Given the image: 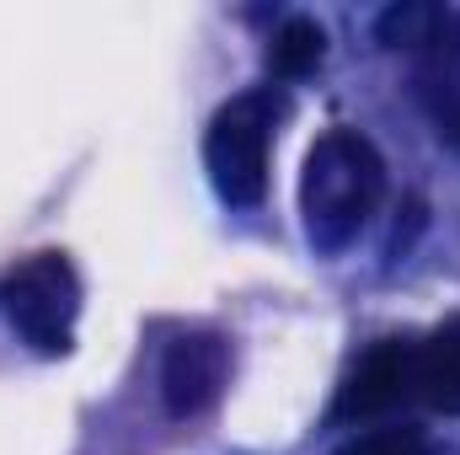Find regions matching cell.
I'll use <instances>...</instances> for the list:
<instances>
[{
	"mask_svg": "<svg viewBox=\"0 0 460 455\" xmlns=\"http://www.w3.org/2000/svg\"><path fill=\"white\" fill-rule=\"evenodd\" d=\"M380 188H385V166L364 134H353V129L322 134L305 156V183H300L311 241L322 252H343L375 215Z\"/></svg>",
	"mask_w": 460,
	"mask_h": 455,
	"instance_id": "6da1fadb",
	"label": "cell"
},
{
	"mask_svg": "<svg viewBox=\"0 0 460 455\" xmlns=\"http://www.w3.org/2000/svg\"><path fill=\"white\" fill-rule=\"evenodd\" d=\"M0 311L38 353H65L75 333V311H81V284L65 252H38L16 263L0 279Z\"/></svg>",
	"mask_w": 460,
	"mask_h": 455,
	"instance_id": "7a4b0ae2",
	"label": "cell"
},
{
	"mask_svg": "<svg viewBox=\"0 0 460 455\" xmlns=\"http://www.w3.org/2000/svg\"><path fill=\"white\" fill-rule=\"evenodd\" d=\"M407 391H418V348L402 338H385L348 375L343 397H338V418H375V413L396 407Z\"/></svg>",
	"mask_w": 460,
	"mask_h": 455,
	"instance_id": "5b68a950",
	"label": "cell"
},
{
	"mask_svg": "<svg viewBox=\"0 0 460 455\" xmlns=\"http://www.w3.org/2000/svg\"><path fill=\"white\" fill-rule=\"evenodd\" d=\"M322 54H327V38H322V27L311 16H289L273 32V49H268V59H273L279 76H311L322 65Z\"/></svg>",
	"mask_w": 460,
	"mask_h": 455,
	"instance_id": "ba28073f",
	"label": "cell"
},
{
	"mask_svg": "<svg viewBox=\"0 0 460 455\" xmlns=\"http://www.w3.org/2000/svg\"><path fill=\"white\" fill-rule=\"evenodd\" d=\"M439 11L445 5H423V0H402V5H391L380 22H375V32H380V43L385 49H418L429 32H434V22H439Z\"/></svg>",
	"mask_w": 460,
	"mask_h": 455,
	"instance_id": "9c48e42d",
	"label": "cell"
},
{
	"mask_svg": "<svg viewBox=\"0 0 460 455\" xmlns=\"http://www.w3.org/2000/svg\"><path fill=\"white\" fill-rule=\"evenodd\" d=\"M268 139H273V103L262 92L235 97L215 113L209 139H204V161H209L215 193L226 204L252 210L262 199V188H268Z\"/></svg>",
	"mask_w": 460,
	"mask_h": 455,
	"instance_id": "3957f363",
	"label": "cell"
},
{
	"mask_svg": "<svg viewBox=\"0 0 460 455\" xmlns=\"http://www.w3.org/2000/svg\"><path fill=\"white\" fill-rule=\"evenodd\" d=\"M230 380V343L220 333H188L161 359V397L172 418H199L220 402Z\"/></svg>",
	"mask_w": 460,
	"mask_h": 455,
	"instance_id": "277c9868",
	"label": "cell"
},
{
	"mask_svg": "<svg viewBox=\"0 0 460 455\" xmlns=\"http://www.w3.org/2000/svg\"><path fill=\"white\" fill-rule=\"evenodd\" d=\"M439 134H445V139L460 150V113H445V118H439Z\"/></svg>",
	"mask_w": 460,
	"mask_h": 455,
	"instance_id": "8fae6325",
	"label": "cell"
},
{
	"mask_svg": "<svg viewBox=\"0 0 460 455\" xmlns=\"http://www.w3.org/2000/svg\"><path fill=\"white\" fill-rule=\"evenodd\" d=\"M418 391H423V402L460 413V317L445 322L418 348Z\"/></svg>",
	"mask_w": 460,
	"mask_h": 455,
	"instance_id": "52a82bcc",
	"label": "cell"
},
{
	"mask_svg": "<svg viewBox=\"0 0 460 455\" xmlns=\"http://www.w3.org/2000/svg\"><path fill=\"white\" fill-rule=\"evenodd\" d=\"M412 54H418V92L434 118L460 113V11H439L434 32Z\"/></svg>",
	"mask_w": 460,
	"mask_h": 455,
	"instance_id": "8992f818",
	"label": "cell"
},
{
	"mask_svg": "<svg viewBox=\"0 0 460 455\" xmlns=\"http://www.w3.org/2000/svg\"><path fill=\"white\" fill-rule=\"evenodd\" d=\"M338 455H429V445L418 429H375V434L348 440Z\"/></svg>",
	"mask_w": 460,
	"mask_h": 455,
	"instance_id": "30bf717a",
	"label": "cell"
}]
</instances>
